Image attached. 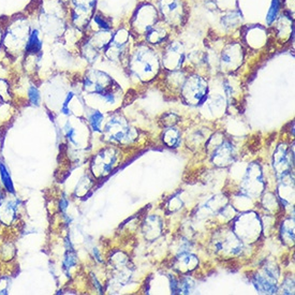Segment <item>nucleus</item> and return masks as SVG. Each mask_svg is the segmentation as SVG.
Returning <instances> with one entry per match:
<instances>
[{"mask_svg":"<svg viewBox=\"0 0 295 295\" xmlns=\"http://www.w3.org/2000/svg\"><path fill=\"white\" fill-rule=\"evenodd\" d=\"M41 47H42V41H41L39 31H38L37 29H34L28 37L25 50L28 54H34L35 55V54L41 51Z\"/></svg>","mask_w":295,"mask_h":295,"instance_id":"obj_1","label":"nucleus"},{"mask_svg":"<svg viewBox=\"0 0 295 295\" xmlns=\"http://www.w3.org/2000/svg\"><path fill=\"white\" fill-rule=\"evenodd\" d=\"M179 134L175 129H170V130L164 133V142L169 145L170 147H176L179 144Z\"/></svg>","mask_w":295,"mask_h":295,"instance_id":"obj_2","label":"nucleus"},{"mask_svg":"<svg viewBox=\"0 0 295 295\" xmlns=\"http://www.w3.org/2000/svg\"><path fill=\"white\" fill-rule=\"evenodd\" d=\"M0 176H1L2 182L4 184L5 188L11 192H13V185L12 181H11V177L9 175V172L5 169V166L3 164H0Z\"/></svg>","mask_w":295,"mask_h":295,"instance_id":"obj_3","label":"nucleus"},{"mask_svg":"<svg viewBox=\"0 0 295 295\" xmlns=\"http://www.w3.org/2000/svg\"><path fill=\"white\" fill-rule=\"evenodd\" d=\"M102 118H103V116H102V114H100V113L98 112H95L93 115L90 116L89 118V122L91 127H93L94 130H97L98 131L100 129V126H101V122H102Z\"/></svg>","mask_w":295,"mask_h":295,"instance_id":"obj_4","label":"nucleus"},{"mask_svg":"<svg viewBox=\"0 0 295 295\" xmlns=\"http://www.w3.org/2000/svg\"><path fill=\"white\" fill-rule=\"evenodd\" d=\"M278 11H279V0H273L271 10H270V12H268V16H267L268 24H271L272 21L276 19Z\"/></svg>","mask_w":295,"mask_h":295,"instance_id":"obj_5","label":"nucleus"},{"mask_svg":"<svg viewBox=\"0 0 295 295\" xmlns=\"http://www.w3.org/2000/svg\"><path fill=\"white\" fill-rule=\"evenodd\" d=\"M28 94H29V99L31 101V103L32 104H36V105L39 104V102H40V95H39V91L37 90V88L31 87L29 89V93Z\"/></svg>","mask_w":295,"mask_h":295,"instance_id":"obj_6","label":"nucleus"},{"mask_svg":"<svg viewBox=\"0 0 295 295\" xmlns=\"http://www.w3.org/2000/svg\"><path fill=\"white\" fill-rule=\"evenodd\" d=\"M64 264H66L67 267H71L72 265L75 264V256L69 254V256H67L66 261H64Z\"/></svg>","mask_w":295,"mask_h":295,"instance_id":"obj_7","label":"nucleus"},{"mask_svg":"<svg viewBox=\"0 0 295 295\" xmlns=\"http://www.w3.org/2000/svg\"><path fill=\"white\" fill-rule=\"evenodd\" d=\"M1 35H2V34H1V30H0V42H1V37H2Z\"/></svg>","mask_w":295,"mask_h":295,"instance_id":"obj_8","label":"nucleus"}]
</instances>
